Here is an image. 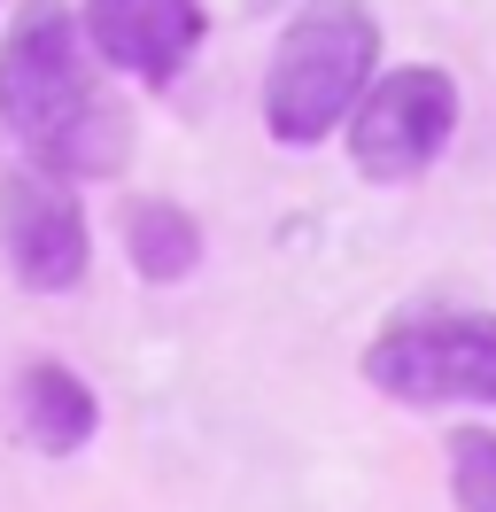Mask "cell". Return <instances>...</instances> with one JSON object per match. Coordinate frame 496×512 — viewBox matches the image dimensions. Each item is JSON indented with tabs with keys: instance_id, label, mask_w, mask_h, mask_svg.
<instances>
[{
	"instance_id": "cell-1",
	"label": "cell",
	"mask_w": 496,
	"mask_h": 512,
	"mask_svg": "<svg viewBox=\"0 0 496 512\" xmlns=\"http://www.w3.org/2000/svg\"><path fill=\"white\" fill-rule=\"evenodd\" d=\"M0 125L55 179H117L132 163V117L101 86L93 47L62 0H24L0 39Z\"/></svg>"
},
{
	"instance_id": "cell-2",
	"label": "cell",
	"mask_w": 496,
	"mask_h": 512,
	"mask_svg": "<svg viewBox=\"0 0 496 512\" xmlns=\"http://www.w3.org/2000/svg\"><path fill=\"white\" fill-rule=\"evenodd\" d=\"M372 63L380 24L365 0H303L264 70V132L279 148H318L326 132L349 125L357 94L372 86Z\"/></svg>"
},
{
	"instance_id": "cell-3",
	"label": "cell",
	"mask_w": 496,
	"mask_h": 512,
	"mask_svg": "<svg viewBox=\"0 0 496 512\" xmlns=\"http://www.w3.org/2000/svg\"><path fill=\"white\" fill-rule=\"evenodd\" d=\"M365 381L396 404H496V311H403L365 342Z\"/></svg>"
},
{
	"instance_id": "cell-4",
	"label": "cell",
	"mask_w": 496,
	"mask_h": 512,
	"mask_svg": "<svg viewBox=\"0 0 496 512\" xmlns=\"http://www.w3.org/2000/svg\"><path fill=\"white\" fill-rule=\"evenodd\" d=\"M450 140H458V78L434 63L380 70L349 109V156H357V171L372 187L419 179Z\"/></svg>"
},
{
	"instance_id": "cell-5",
	"label": "cell",
	"mask_w": 496,
	"mask_h": 512,
	"mask_svg": "<svg viewBox=\"0 0 496 512\" xmlns=\"http://www.w3.org/2000/svg\"><path fill=\"white\" fill-rule=\"evenodd\" d=\"M0 256L31 295H70L93 264V225L86 202L70 194V179L55 171H0Z\"/></svg>"
},
{
	"instance_id": "cell-6",
	"label": "cell",
	"mask_w": 496,
	"mask_h": 512,
	"mask_svg": "<svg viewBox=\"0 0 496 512\" xmlns=\"http://www.w3.org/2000/svg\"><path fill=\"white\" fill-rule=\"evenodd\" d=\"M78 32L101 70L140 78V86H171L194 63L210 16H202V0H86Z\"/></svg>"
},
{
	"instance_id": "cell-7",
	"label": "cell",
	"mask_w": 496,
	"mask_h": 512,
	"mask_svg": "<svg viewBox=\"0 0 496 512\" xmlns=\"http://www.w3.org/2000/svg\"><path fill=\"white\" fill-rule=\"evenodd\" d=\"M93 427H101V396H93L70 365L31 357L24 373H16V435H24L39 458H70V450H86Z\"/></svg>"
},
{
	"instance_id": "cell-8",
	"label": "cell",
	"mask_w": 496,
	"mask_h": 512,
	"mask_svg": "<svg viewBox=\"0 0 496 512\" xmlns=\"http://www.w3.org/2000/svg\"><path fill=\"white\" fill-rule=\"evenodd\" d=\"M124 256H132L140 280L171 288V280H186V272L202 264V225H194V210H179V202L140 194V202H124Z\"/></svg>"
},
{
	"instance_id": "cell-9",
	"label": "cell",
	"mask_w": 496,
	"mask_h": 512,
	"mask_svg": "<svg viewBox=\"0 0 496 512\" xmlns=\"http://www.w3.org/2000/svg\"><path fill=\"white\" fill-rule=\"evenodd\" d=\"M450 497H458V512H496V435L489 427L450 435Z\"/></svg>"
}]
</instances>
